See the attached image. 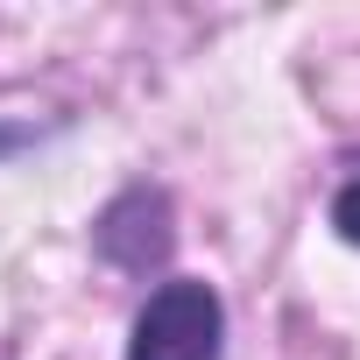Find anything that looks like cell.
Returning <instances> with one entry per match:
<instances>
[{
	"label": "cell",
	"mask_w": 360,
	"mask_h": 360,
	"mask_svg": "<svg viewBox=\"0 0 360 360\" xmlns=\"http://www.w3.org/2000/svg\"><path fill=\"white\" fill-rule=\"evenodd\" d=\"M219 353H226V304L205 276L155 283L127 325V360H219Z\"/></svg>",
	"instance_id": "cell-1"
},
{
	"label": "cell",
	"mask_w": 360,
	"mask_h": 360,
	"mask_svg": "<svg viewBox=\"0 0 360 360\" xmlns=\"http://www.w3.org/2000/svg\"><path fill=\"white\" fill-rule=\"evenodd\" d=\"M176 248V212L162 184H127L99 219H92V255L120 276H155Z\"/></svg>",
	"instance_id": "cell-2"
},
{
	"label": "cell",
	"mask_w": 360,
	"mask_h": 360,
	"mask_svg": "<svg viewBox=\"0 0 360 360\" xmlns=\"http://www.w3.org/2000/svg\"><path fill=\"white\" fill-rule=\"evenodd\" d=\"M332 233H339L346 248H360V155L346 162L339 191H332Z\"/></svg>",
	"instance_id": "cell-3"
},
{
	"label": "cell",
	"mask_w": 360,
	"mask_h": 360,
	"mask_svg": "<svg viewBox=\"0 0 360 360\" xmlns=\"http://www.w3.org/2000/svg\"><path fill=\"white\" fill-rule=\"evenodd\" d=\"M0 360H8V353H0Z\"/></svg>",
	"instance_id": "cell-4"
}]
</instances>
